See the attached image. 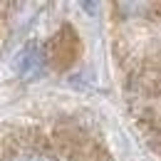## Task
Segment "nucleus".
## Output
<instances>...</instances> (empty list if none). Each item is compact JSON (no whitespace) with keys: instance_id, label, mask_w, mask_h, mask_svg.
<instances>
[{"instance_id":"obj_3","label":"nucleus","mask_w":161,"mask_h":161,"mask_svg":"<svg viewBox=\"0 0 161 161\" xmlns=\"http://www.w3.org/2000/svg\"><path fill=\"white\" fill-rule=\"evenodd\" d=\"M136 87L146 97H159L161 94V55L146 57L136 72Z\"/></svg>"},{"instance_id":"obj_4","label":"nucleus","mask_w":161,"mask_h":161,"mask_svg":"<svg viewBox=\"0 0 161 161\" xmlns=\"http://www.w3.org/2000/svg\"><path fill=\"white\" fill-rule=\"evenodd\" d=\"M42 69H45V55H42L35 45L27 47V50L22 52V57H20V72H22V77H27V80H30V77H40Z\"/></svg>"},{"instance_id":"obj_5","label":"nucleus","mask_w":161,"mask_h":161,"mask_svg":"<svg viewBox=\"0 0 161 161\" xmlns=\"http://www.w3.org/2000/svg\"><path fill=\"white\" fill-rule=\"evenodd\" d=\"M139 126H141V134H144L146 144L156 154H161V119L159 117H146V119H141Z\"/></svg>"},{"instance_id":"obj_6","label":"nucleus","mask_w":161,"mask_h":161,"mask_svg":"<svg viewBox=\"0 0 161 161\" xmlns=\"http://www.w3.org/2000/svg\"><path fill=\"white\" fill-rule=\"evenodd\" d=\"M25 161H57L52 154H30V156H25Z\"/></svg>"},{"instance_id":"obj_2","label":"nucleus","mask_w":161,"mask_h":161,"mask_svg":"<svg viewBox=\"0 0 161 161\" xmlns=\"http://www.w3.org/2000/svg\"><path fill=\"white\" fill-rule=\"evenodd\" d=\"M57 141H60L62 149L69 156H75V159H84L89 154V149H92L87 131L82 126H77V124H60L57 126Z\"/></svg>"},{"instance_id":"obj_1","label":"nucleus","mask_w":161,"mask_h":161,"mask_svg":"<svg viewBox=\"0 0 161 161\" xmlns=\"http://www.w3.org/2000/svg\"><path fill=\"white\" fill-rule=\"evenodd\" d=\"M80 52H82V42H80L77 30L72 25H62L52 35V40L47 42V50L42 55H45V64L64 72L80 60Z\"/></svg>"}]
</instances>
